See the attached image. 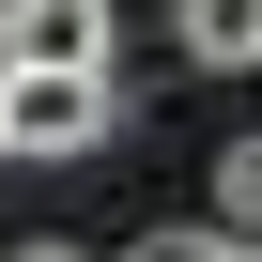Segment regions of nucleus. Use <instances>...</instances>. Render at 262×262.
<instances>
[{
	"label": "nucleus",
	"mask_w": 262,
	"mask_h": 262,
	"mask_svg": "<svg viewBox=\"0 0 262 262\" xmlns=\"http://www.w3.org/2000/svg\"><path fill=\"white\" fill-rule=\"evenodd\" d=\"M108 123H123V93H108V77H77V62H0V155L77 170Z\"/></svg>",
	"instance_id": "obj_1"
},
{
	"label": "nucleus",
	"mask_w": 262,
	"mask_h": 262,
	"mask_svg": "<svg viewBox=\"0 0 262 262\" xmlns=\"http://www.w3.org/2000/svg\"><path fill=\"white\" fill-rule=\"evenodd\" d=\"M170 47L201 77H262V0H170Z\"/></svg>",
	"instance_id": "obj_3"
},
{
	"label": "nucleus",
	"mask_w": 262,
	"mask_h": 262,
	"mask_svg": "<svg viewBox=\"0 0 262 262\" xmlns=\"http://www.w3.org/2000/svg\"><path fill=\"white\" fill-rule=\"evenodd\" d=\"M216 231H247V247H262V139H231V155H216Z\"/></svg>",
	"instance_id": "obj_4"
},
{
	"label": "nucleus",
	"mask_w": 262,
	"mask_h": 262,
	"mask_svg": "<svg viewBox=\"0 0 262 262\" xmlns=\"http://www.w3.org/2000/svg\"><path fill=\"white\" fill-rule=\"evenodd\" d=\"M16 262H93V247H62V231H16Z\"/></svg>",
	"instance_id": "obj_6"
},
{
	"label": "nucleus",
	"mask_w": 262,
	"mask_h": 262,
	"mask_svg": "<svg viewBox=\"0 0 262 262\" xmlns=\"http://www.w3.org/2000/svg\"><path fill=\"white\" fill-rule=\"evenodd\" d=\"M155 262H262V247H247V231H170Z\"/></svg>",
	"instance_id": "obj_5"
},
{
	"label": "nucleus",
	"mask_w": 262,
	"mask_h": 262,
	"mask_svg": "<svg viewBox=\"0 0 262 262\" xmlns=\"http://www.w3.org/2000/svg\"><path fill=\"white\" fill-rule=\"evenodd\" d=\"M0 62H77V77H108V0H0Z\"/></svg>",
	"instance_id": "obj_2"
}]
</instances>
